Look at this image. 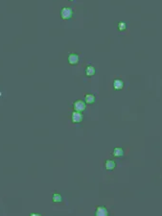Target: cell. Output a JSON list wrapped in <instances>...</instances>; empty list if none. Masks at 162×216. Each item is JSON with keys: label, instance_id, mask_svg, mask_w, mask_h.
Here are the masks:
<instances>
[{"label": "cell", "instance_id": "4", "mask_svg": "<svg viewBox=\"0 0 162 216\" xmlns=\"http://www.w3.org/2000/svg\"><path fill=\"white\" fill-rule=\"evenodd\" d=\"M80 61V57L78 54H75V53H70L67 56V62L69 65H77L79 63Z\"/></svg>", "mask_w": 162, "mask_h": 216}, {"label": "cell", "instance_id": "14", "mask_svg": "<svg viewBox=\"0 0 162 216\" xmlns=\"http://www.w3.org/2000/svg\"><path fill=\"white\" fill-rule=\"evenodd\" d=\"M69 1H74V0H69Z\"/></svg>", "mask_w": 162, "mask_h": 216}, {"label": "cell", "instance_id": "7", "mask_svg": "<svg viewBox=\"0 0 162 216\" xmlns=\"http://www.w3.org/2000/svg\"><path fill=\"white\" fill-rule=\"evenodd\" d=\"M112 156L115 158H121L124 156V150L122 147H115L112 151Z\"/></svg>", "mask_w": 162, "mask_h": 216}, {"label": "cell", "instance_id": "10", "mask_svg": "<svg viewBox=\"0 0 162 216\" xmlns=\"http://www.w3.org/2000/svg\"><path fill=\"white\" fill-rule=\"evenodd\" d=\"M84 100H86V104H93L95 102V95L91 93L86 94V97H84Z\"/></svg>", "mask_w": 162, "mask_h": 216}, {"label": "cell", "instance_id": "8", "mask_svg": "<svg viewBox=\"0 0 162 216\" xmlns=\"http://www.w3.org/2000/svg\"><path fill=\"white\" fill-rule=\"evenodd\" d=\"M96 73V68L93 65H87L86 67V75L87 77H92Z\"/></svg>", "mask_w": 162, "mask_h": 216}, {"label": "cell", "instance_id": "5", "mask_svg": "<svg viewBox=\"0 0 162 216\" xmlns=\"http://www.w3.org/2000/svg\"><path fill=\"white\" fill-rule=\"evenodd\" d=\"M83 119V115L80 112H73L71 115V121L73 123H80Z\"/></svg>", "mask_w": 162, "mask_h": 216}, {"label": "cell", "instance_id": "2", "mask_svg": "<svg viewBox=\"0 0 162 216\" xmlns=\"http://www.w3.org/2000/svg\"><path fill=\"white\" fill-rule=\"evenodd\" d=\"M73 108H74V109H75V112H82L84 111V109H86V103L84 101H83V100H77V101L74 102Z\"/></svg>", "mask_w": 162, "mask_h": 216}, {"label": "cell", "instance_id": "9", "mask_svg": "<svg viewBox=\"0 0 162 216\" xmlns=\"http://www.w3.org/2000/svg\"><path fill=\"white\" fill-rule=\"evenodd\" d=\"M113 87L116 90H121L124 87V82L120 79H115L113 81Z\"/></svg>", "mask_w": 162, "mask_h": 216}, {"label": "cell", "instance_id": "11", "mask_svg": "<svg viewBox=\"0 0 162 216\" xmlns=\"http://www.w3.org/2000/svg\"><path fill=\"white\" fill-rule=\"evenodd\" d=\"M52 201L54 202V203H61V202L62 201V196L59 193L56 192V193L53 194V196H52Z\"/></svg>", "mask_w": 162, "mask_h": 216}, {"label": "cell", "instance_id": "13", "mask_svg": "<svg viewBox=\"0 0 162 216\" xmlns=\"http://www.w3.org/2000/svg\"><path fill=\"white\" fill-rule=\"evenodd\" d=\"M30 216H42V215L40 213H35V212H34V213H31Z\"/></svg>", "mask_w": 162, "mask_h": 216}, {"label": "cell", "instance_id": "6", "mask_svg": "<svg viewBox=\"0 0 162 216\" xmlns=\"http://www.w3.org/2000/svg\"><path fill=\"white\" fill-rule=\"evenodd\" d=\"M105 167L108 171H112V170H114L116 167V162L112 160H108L105 162Z\"/></svg>", "mask_w": 162, "mask_h": 216}, {"label": "cell", "instance_id": "1", "mask_svg": "<svg viewBox=\"0 0 162 216\" xmlns=\"http://www.w3.org/2000/svg\"><path fill=\"white\" fill-rule=\"evenodd\" d=\"M73 16V11L71 8L68 7H63L61 10V17L64 20H68L72 17Z\"/></svg>", "mask_w": 162, "mask_h": 216}, {"label": "cell", "instance_id": "12", "mask_svg": "<svg viewBox=\"0 0 162 216\" xmlns=\"http://www.w3.org/2000/svg\"><path fill=\"white\" fill-rule=\"evenodd\" d=\"M117 28L119 31H125L127 29V23L125 22V21H120V22H118L117 24Z\"/></svg>", "mask_w": 162, "mask_h": 216}, {"label": "cell", "instance_id": "3", "mask_svg": "<svg viewBox=\"0 0 162 216\" xmlns=\"http://www.w3.org/2000/svg\"><path fill=\"white\" fill-rule=\"evenodd\" d=\"M94 216H110V211L105 206H99L95 210Z\"/></svg>", "mask_w": 162, "mask_h": 216}]
</instances>
